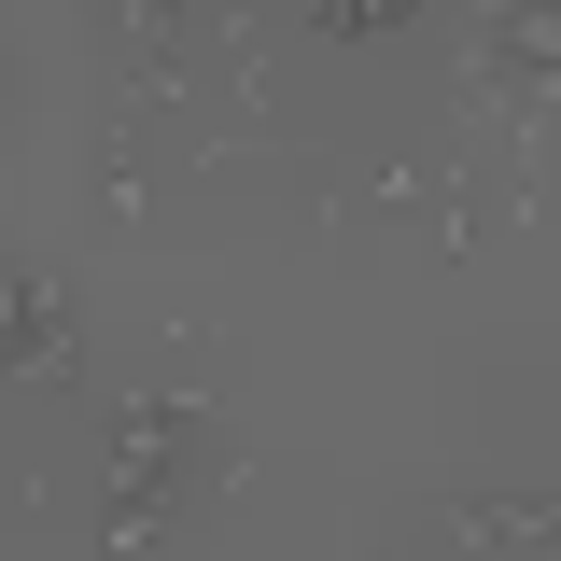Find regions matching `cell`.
I'll use <instances>...</instances> for the list:
<instances>
[{
  "label": "cell",
  "instance_id": "3",
  "mask_svg": "<svg viewBox=\"0 0 561 561\" xmlns=\"http://www.w3.org/2000/svg\"><path fill=\"white\" fill-rule=\"evenodd\" d=\"M449 534H463V548H519V561H548L561 548V505H548V478H478V491H449Z\"/></svg>",
  "mask_w": 561,
  "mask_h": 561
},
{
  "label": "cell",
  "instance_id": "5",
  "mask_svg": "<svg viewBox=\"0 0 561 561\" xmlns=\"http://www.w3.org/2000/svg\"><path fill=\"white\" fill-rule=\"evenodd\" d=\"M295 43H408V0H295Z\"/></svg>",
  "mask_w": 561,
  "mask_h": 561
},
{
  "label": "cell",
  "instance_id": "4",
  "mask_svg": "<svg viewBox=\"0 0 561 561\" xmlns=\"http://www.w3.org/2000/svg\"><path fill=\"white\" fill-rule=\"evenodd\" d=\"M99 43H113V70H127V99H154V84L197 70L210 14H154V0H127V14H99Z\"/></svg>",
  "mask_w": 561,
  "mask_h": 561
},
{
  "label": "cell",
  "instance_id": "1",
  "mask_svg": "<svg viewBox=\"0 0 561 561\" xmlns=\"http://www.w3.org/2000/svg\"><path fill=\"white\" fill-rule=\"evenodd\" d=\"M210 478V408L197 393H113L99 408V491H84V548H169L183 534V505H197Z\"/></svg>",
  "mask_w": 561,
  "mask_h": 561
},
{
  "label": "cell",
  "instance_id": "2",
  "mask_svg": "<svg viewBox=\"0 0 561 561\" xmlns=\"http://www.w3.org/2000/svg\"><path fill=\"white\" fill-rule=\"evenodd\" d=\"M70 379H84V309L0 239V393H70Z\"/></svg>",
  "mask_w": 561,
  "mask_h": 561
},
{
  "label": "cell",
  "instance_id": "6",
  "mask_svg": "<svg viewBox=\"0 0 561 561\" xmlns=\"http://www.w3.org/2000/svg\"><path fill=\"white\" fill-rule=\"evenodd\" d=\"M393 561H421V548H393Z\"/></svg>",
  "mask_w": 561,
  "mask_h": 561
}]
</instances>
